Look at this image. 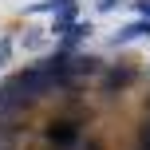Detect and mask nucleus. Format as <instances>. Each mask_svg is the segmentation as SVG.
<instances>
[{
    "instance_id": "8",
    "label": "nucleus",
    "mask_w": 150,
    "mask_h": 150,
    "mask_svg": "<svg viewBox=\"0 0 150 150\" xmlns=\"http://www.w3.org/2000/svg\"><path fill=\"white\" fill-rule=\"evenodd\" d=\"M115 4H122V0H95V8H99V12H111Z\"/></svg>"
},
{
    "instance_id": "5",
    "label": "nucleus",
    "mask_w": 150,
    "mask_h": 150,
    "mask_svg": "<svg viewBox=\"0 0 150 150\" xmlns=\"http://www.w3.org/2000/svg\"><path fill=\"white\" fill-rule=\"evenodd\" d=\"M71 28H75V8H71V12H59V16H55V24H52L55 36H71Z\"/></svg>"
},
{
    "instance_id": "6",
    "label": "nucleus",
    "mask_w": 150,
    "mask_h": 150,
    "mask_svg": "<svg viewBox=\"0 0 150 150\" xmlns=\"http://www.w3.org/2000/svg\"><path fill=\"white\" fill-rule=\"evenodd\" d=\"M8 55H12V40L4 36V40H0V67H4V63H8Z\"/></svg>"
},
{
    "instance_id": "3",
    "label": "nucleus",
    "mask_w": 150,
    "mask_h": 150,
    "mask_svg": "<svg viewBox=\"0 0 150 150\" xmlns=\"http://www.w3.org/2000/svg\"><path fill=\"white\" fill-rule=\"evenodd\" d=\"M142 36H150V20H146V16L134 20V24H127V28L115 36V44H130V40H142Z\"/></svg>"
},
{
    "instance_id": "1",
    "label": "nucleus",
    "mask_w": 150,
    "mask_h": 150,
    "mask_svg": "<svg viewBox=\"0 0 150 150\" xmlns=\"http://www.w3.org/2000/svg\"><path fill=\"white\" fill-rule=\"evenodd\" d=\"M83 127H87V103L83 99H71L55 119L44 122V142L52 150H75L83 142Z\"/></svg>"
},
{
    "instance_id": "2",
    "label": "nucleus",
    "mask_w": 150,
    "mask_h": 150,
    "mask_svg": "<svg viewBox=\"0 0 150 150\" xmlns=\"http://www.w3.org/2000/svg\"><path fill=\"white\" fill-rule=\"evenodd\" d=\"M134 79H138V67H130V63H115V67L103 71V95H119V91H127Z\"/></svg>"
},
{
    "instance_id": "4",
    "label": "nucleus",
    "mask_w": 150,
    "mask_h": 150,
    "mask_svg": "<svg viewBox=\"0 0 150 150\" xmlns=\"http://www.w3.org/2000/svg\"><path fill=\"white\" fill-rule=\"evenodd\" d=\"M71 8H75V0H40V4L28 8V12H55L59 16V12H71Z\"/></svg>"
},
{
    "instance_id": "9",
    "label": "nucleus",
    "mask_w": 150,
    "mask_h": 150,
    "mask_svg": "<svg viewBox=\"0 0 150 150\" xmlns=\"http://www.w3.org/2000/svg\"><path fill=\"white\" fill-rule=\"evenodd\" d=\"M138 12H142L146 20H150V0H138Z\"/></svg>"
},
{
    "instance_id": "7",
    "label": "nucleus",
    "mask_w": 150,
    "mask_h": 150,
    "mask_svg": "<svg viewBox=\"0 0 150 150\" xmlns=\"http://www.w3.org/2000/svg\"><path fill=\"white\" fill-rule=\"evenodd\" d=\"M75 150H103V138H91V142H79Z\"/></svg>"
}]
</instances>
